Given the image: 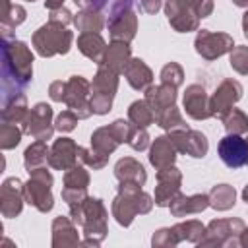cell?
I'll list each match as a JSON object with an SVG mask.
<instances>
[{
    "label": "cell",
    "mask_w": 248,
    "mask_h": 248,
    "mask_svg": "<svg viewBox=\"0 0 248 248\" xmlns=\"http://www.w3.org/2000/svg\"><path fill=\"white\" fill-rule=\"evenodd\" d=\"M33 79V52L17 39H2V103Z\"/></svg>",
    "instance_id": "6da1fadb"
},
{
    "label": "cell",
    "mask_w": 248,
    "mask_h": 248,
    "mask_svg": "<svg viewBox=\"0 0 248 248\" xmlns=\"http://www.w3.org/2000/svg\"><path fill=\"white\" fill-rule=\"evenodd\" d=\"M153 203H155V200L147 192H143L141 186L130 184V182H120L110 209H112V217L116 219L118 225L130 227L138 215L149 213L153 209Z\"/></svg>",
    "instance_id": "7a4b0ae2"
},
{
    "label": "cell",
    "mask_w": 248,
    "mask_h": 248,
    "mask_svg": "<svg viewBox=\"0 0 248 248\" xmlns=\"http://www.w3.org/2000/svg\"><path fill=\"white\" fill-rule=\"evenodd\" d=\"M213 0H165V14L170 27L178 33L200 29V19L211 16Z\"/></svg>",
    "instance_id": "3957f363"
},
{
    "label": "cell",
    "mask_w": 248,
    "mask_h": 248,
    "mask_svg": "<svg viewBox=\"0 0 248 248\" xmlns=\"http://www.w3.org/2000/svg\"><path fill=\"white\" fill-rule=\"evenodd\" d=\"M72 41H74V33L66 25H60V23H54V21H48V23L41 25L31 37L35 52L43 58H50V56H56V54H66L72 48Z\"/></svg>",
    "instance_id": "277c9868"
},
{
    "label": "cell",
    "mask_w": 248,
    "mask_h": 248,
    "mask_svg": "<svg viewBox=\"0 0 248 248\" xmlns=\"http://www.w3.org/2000/svg\"><path fill=\"white\" fill-rule=\"evenodd\" d=\"M107 221H108V211H107L103 200L87 196L81 205V231L85 236L81 240V244L99 246L108 232Z\"/></svg>",
    "instance_id": "5b68a950"
},
{
    "label": "cell",
    "mask_w": 248,
    "mask_h": 248,
    "mask_svg": "<svg viewBox=\"0 0 248 248\" xmlns=\"http://www.w3.org/2000/svg\"><path fill=\"white\" fill-rule=\"evenodd\" d=\"M134 0H112L108 10V33L112 41L132 43L138 33V16L132 8Z\"/></svg>",
    "instance_id": "8992f818"
},
{
    "label": "cell",
    "mask_w": 248,
    "mask_h": 248,
    "mask_svg": "<svg viewBox=\"0 0 248 248\" xmlns=\"http://www.w3.org/2000/svg\"><path fill=\"white\" fill-rule=\"evenodd\" d=\"M52 174L48 172L46 167L43 169H35L33 172H29V180L25 182V202L29 205H33L37 211L46 213L52 209L54 205V198H52Z\"/></svg>",
    "instance_id": "52a82bcc"
},
{
    "label": "cell",
    "mask_w": 248,
    "mask_h": 248,
    "mask_svg": "<svg viewBox=\"0 0 248 248\" xmlns=\"http://www.w3.org/2000/svg\"><path fill=\"white\" fill-rule=\"evenodd\" d=\"M118 89V74L99 66L91 81V108L93 114H107L112 108V101Z\"/></svg>",
    "instance_id": "ba28073f"
},
{
    "label": "cell",
    "mask_w": 248,
    "mask_h": 248,
    "mask_svg": "<svg viewBox=\"0 0 248 248\" xmlns=\"http://www.w3.org/2000/svg\"><path fill=\"white\" fill-rule=\"evenodd\" d=\"M246 229L242 219H213L205 227L203 238L198 246H240V232Z\"/></svg>",
    "instance_id": "9c48e42d"
},
{
    "label": "cell",
    "mask_w": 248,
    "mask_h": 248,
    "mask_svg": "<svg viewBox=\"0 0 248 248\" xmlns=\"http://www.w3.org/2000/svg\"><path fill=\"white\" fill-rule=\"evenodd\" d=\"M194 48L203 60H217L219 56H223L234 48V41L229 33L198 29L196 39H194Z\"/></svg>",
    "instance_id": "30bf717a"
},
{
    "label": "cell",
    "mask_w": 248,
    "mask_h": 248,
    "mask_svg": "<svg viewBox=\"0 0 248 248\" xmlns=\"http://www.w3.org/2000/svg\"><path fill=\"white\" fill-rule=\"evenodd\" d=\"M70 110H74L79 118H89L93 114L91 108V81L83 76H72L66 81V93L62 101Z\"/></svg>",
    "instance_id": "8fae6325"
},
{
    "label": "cell",
    "mask_w": 248,
    "mask_h": 248,
    "mask_svg": "<svg viewBox=\"0 0 248 248\" xmlns=\"http://www.w3.org/2000/svg\"><path fill=\"white\" fill-rule=\"evenodd\" d=\"M21 128H23V134L33 136L35 140H43V141L50 140L56 130L52 122V107L46 103H37L29 110Z\"/></svg>",
    "instance_id": "7c38bea8"
},
{
    "label": "cell",
    "mask_w": 248,
    "mask_h": 248,
    "mask_svg": "<svg viewBox=\"0 0 248 248\" xmlns=\"http://www.w3.org/2000/svg\"><path fill=\"white\" fill-rule=\"evenodd\" d=\"M242 93H244V89H242L240 81H236V79H232V78L223 79V81L215 87L213 95L209 97L211 116L221 118L229 108H232V107L242 99Z\"/></svg>",
    "instance_id": "4fadbf2b"
},
{
    "label": "cell",
    "mask_w": 248,
    "mask_h": 248,
    "mask_svg": "<svg viewBox=\"0 0 248 248\" xmlns=\"http://www.w3.org/2000/svg\"><path fill=\"white\" fill-rule=\"evenodd\" d=\"M169 138L172 140L176 151L182 155H190L194 159H202L207 155L209 141L205 134H202L200 130H192V128L174 130V132H169Z\"/></svg>",
    "instance_id": "5bb4252c"
},
{
    "label": "cell",
    "mask_w": 248,
    "mask_h": 248,
    "mask_svg": "<svg viewBox=\"0 0 248 248\" xmlns=\"http://www.w3.org/2000/svg\"><path fill=\"white\" fill-rule=\"evenodd\" d=\"M25 184L17 178V176H10L2 182L0 186V211L2 217L6 219H14L21 213L23 209V202H25V192H23Z\"/></svg>",
    "instance_id": "9a60e30c"
},
{
    "label": "cell",
    "mask_w": 248,
    "mask_h": 248,
    "mask_svg": "<svg viewBox=\"0 0 248 248\" xmlns=\"http://www.w3.org/2000/svg\"><path fill=\"white\" fill-rule=\"evenodd\" d=\"M182 186V172L170 165L157 170V186H155V205L157 207H169L172 198L180 192Z\"/></svg>",
    "instance_id": "2e32d148"
},
{
    "label": "cell",
    "mask_w": 248,
    "mask_h": 248,
    "mask_svg": "<svg viewBox=\"0 0 248 248\" xmlns=\"http://www.w3.org/2000/svg\"><path fill=\"white\" fill-rule=\"evenodd\" d=\"M217 153L229 169H240L248 163V140L238 134H227L219 141Z\"/></svg>",
    "instance_id": "e0dca14e"
},
{
    "label": "cell",
    "mask_w": 248,
    "mask_h": 248,
    "mask_svg": "<svg viewBox=\"0 0 248 248\" xmlns=\"http://www.w3.org/2000/svg\"><path fill=\"white\" fill-rule=\"evenodd\" d=\"M79 161V145L72 138H58L50 145L48 167L54 170H68Z\"/></svg>",
    "instance_id": "ac0fdd59"
},
{
    "label": "cell",
    "mask_w": 248,
    "mask_h": 248,
    "mask_svg": "<svg viewBox=\"0 0 248 248\" xmlns=\"http://www.w3.org/2000/svg\"><path fill=\"white\" fill-rule=\"evenodd\" d=\"M182 105H184L186 114L194 120L213 118L211 108H209V95H207L205 87L200 85V83H192V85L186 87L184 97H182Z\"/></svg>",
    "instance_id": "d6986e66"
},
{
    "label": "cell",
    "mask_w": 248,
    "mask_h": 248,
    "mask_svg": "<svg viewBox=\"0 0 248 248\" xmlns=\"http://www.w3.org/2000/svg\"><path fill=\"white\" fill-rule=\"evenodd\" d=\"M50 231H52V248H70L81 244L78 225L72 221V217L66 215L54 217Z\"/></svg>",
    "instance_id": "ffe728a7"
},
{
    "label": "cell",
    "mask_w": 248,
    "mask_h": 248,
    "mask_svg": "<svg viewBox=\"0 0 248 248\" xmlns=\"http://www.w3.org/2000/svg\"><path fill=\"white\" fill-rule=\"evenodd\" d=\"M207 207H209V194L186 196V194L178 192L172 198V202L169 203V209H170L172 217H188V215H194V213H202Z\"/></svg>",
    "instance_id": "44dd1931"
},
{
    "label": "cell",
    "mask_w": 248,
    "mask_h": 248,
    "mask_svg": "<svg viewBox=\"0 0 248 248\" xmlns=\"http://www.w3.org/2000/svg\"><path fill=\"white\" fill-rule=\"evenodd\" d=\"M27 17L23 6L14 4L10 0H0V33L2 39H14V31Z\"/></svg>",
    "instance_id": "7402d4cb"
},
{
    "label": "cell",
    "mask_w": 248,
    "mask_h": 248,
    "mask_svg": "<svg viewBox=\"0 0 248 248\" xmlns=\"http://www.w3.org/2000/svg\"><path fill=\"white\" fill-rule=\"evenodd\" d=\"M176 155H178V151H176V147L169 136H157L153 140V143L149 145V163L157 170L174 165Z\"/></svg>",
    "instance_id": "603a6c76"
},
{
    "label": "cell",
    "mask_w": 248,
    "mask_h": 248,
    "mask_svg": "<svg viewBox=\"0 0 248 248\" xmlns=\"http://www.w3.org/2000/svg\"><path fill=\"white\" fill-rule=\"evenodd\" d=\"M143 99L149 103V107L153 108L155 116L161 114L165 108L176 105V87L172 85H167V83H159V85H149L145 89V95Z\"/></svg>",
    "instance_id": "cb8c5ba5"
},
{
    "label": "cell",
    "mask_w": 248,
    "mask_h": 248,
    "mask_svg": "<svg viewBox=\"0 0 248 248\" xmlns=\"http://www.w3.org/2000/svg\"><path fill=\"white\" fill-rule=\"evenodd\" d=\"M114 176L118 182H130V184H138V186H143L147 180V172H145L143 165L134 157L118 159L114 165Z\"/></svg>",
    "instance_id": "d4e9b609"
},
{
    "label": "cell",
    "mask_w": 248,
    "mask_h": 248,
    "mask_svg": "<svg viewBox=\"0 0 248 248\" xmlns=\"http://www.w3.org/2000/svg\"><path fill=\"white\" fill-rule=\"evenodd\" d=\"M132 58V48H130V43L126 41H110V45L107 46V52H105V60L101 66L116 72L118 76L124 74V68L128 66Z\"/></svg>",
    "instance_id": "484cf974"
},
{
    "label": "cell",
    "mask_w": 248,
    "mask_h": 248,
    "mask_svg": "<svg viewBox=\"0 0 248 248\" xmlns=\"http://www.w3.org/2000/svg\"><path fill=\"white\" fill-rule=\"evenodd\" d=\"M124 78L136 91H145L153 83V72L141 58H130L128 66L124 68Z\"/></svg>",
    "instance_id": "4316f807"
},
{
    "label": "cell",
    "mask_w": 248,
    "mask_h": 248,
    "mask_svg": "<svg viewBox=\"0 0 248 248\" xmlns=\"http://www.w3.org/2000/svg\"><path fill=\"white\" fill-rule=\"evenodd\" d=\"M78 48L85 58H89L97 66H101L105 60L107 43L101 37V33H79L78 35Z\"/></svg>",
    "instance_id": "83f0119b"
},
{
    "label": "cell",
    "mask_w": 248,
    "mask_h": 248,
    "mask_svg": "<svg viewBox=\"0 0 248 248\" xmlns=\"http://www.w3.org/2000/svg\"><path fill=\"white\" fill-rule=\"evenodd\" d=\"M29 114V107H27V97L21 93H16L14 97H10L8 101L2 103V122H10V124H19L23 126L25 118Z\"/></svg>",
    "instance_id": "f1b7e54d"
},
{
    "label": "cell",
    "mask_w": 248,
    "mask_h": 248,
    "mask_svg": "<svg viewBox=\"0 0 248 248\" xmlns=\"http://www.w3.org/2000/svg\"><path fill=\"white\" fill-rule=\"evenodd\" d=\"M74 25L79 33H101L103 27L107 25L105 16L101 10L95 8H81L74 16Z\"/></svg>",
    "instance_id": "f546056e"
},
{
    "label": "cell",
    "mask_w": 248,
    "mask_h": 248,
    "mask_svg": "<svg viewBox=\"0 0 248 248\" xmlns=\"http://www.w3.org/2000/svg\"><path fill=\"white\" fill-rule=\"evenodd\" d=\"M48 153L50 147L46 145V141L43 140H35L23 153V165L27 172H33L35 169H43L48 167Z\"/></svg>",
    "instance_id": "4dcf8cb0"
},
{
    "label": "cell",
    "mask_w": 248,
    "mask_h": 248,
    "mask_svg": "<svg viewBox=\"0 0 248 248\" xmlns=\"http://www.w3.org/2000/svg\"><path fill=\"white\" fill-rule=\"evenodd\" d=\"M236 203V190L231 184H217L209 192V207L217 211H227Z\"/></svg>",
    "instance_id": "1f68e13d"
},
{
    "label": "cell",
    "mask_w": 248,
    "mask_h": 248,
    "mask_svg": "<svg viewBox=\"0 0 248 248\" xmlns=\"http://www.w3.org/2000/svg\"><path fill=\"white\" fill-rule=\"evenodd\" d=\"M172 229L180 242L186 240V242L198 244L205 234V225H202V221H198V219H188V221L176 223V225H172Z\"/></svg>",
    "instance_id": "d6a6232c"
},
{
    "label": "cell",
    "mask_w": 248,
    "mask_h": 248,
    "mask_svg": "<svg viewBox=\"0 0 248 248\" xmlns=\"http://www.w3.org/2000/svg\"><path fill=\"white\" fill-rule=\"evenodd\" d=\"M155 124L161 126V128L167 130V132H174V130H186V128H190V126L186 124V120H184V116H182V112L178 110L176 105H172V107L165 108L161 114H157V116H155Z\"/></svg>",
    "instance_id": "836d02e7"
},
{
    "label": "cell",
    "mask_w": 248,
    "mask_h": 248,
    "mask_svg": "<svg viewBox=\"0 0 248 248\" xmlns=\"http://www.w3.org/2000/svg\"><path fill=\"white\" fill-rule=\"evenodd\" d=\"M128 120H132L136 126L147 128V126H151L155 122V112H153V108L149 107V103L145 99L134 101L128 107Z\"/></svg>",
    "instance_id": "e575fe53"
},
{
    "label": "cell",
    "mask_w": 248,
    "mask_h": 248,
    "mask_svg": "<svg viewBox=\"0 0 248 248\" xmlns=\"http://www.w3.org/2000/svg\"><path fill=\"white\" fill-rule=\"evenodd\" d=\"M221 122L227 130V134H246L248 132V114L242 112L240 108H229L223 116H221Z\"/></svg>",
    "instance_id": "d590c367"
},
{
    "label": "cell",
    "mask_w": 248,
    "mask_h": 248,
    "mask_svg": "<svg viewBox=\"0 0 248 248\" xmlns=\"http://www.w3.org/2000/svg\"><path fill=\"white\" fill-rule=\"evenodd\" d=\"M89 186V172L85 170L83 165H74L72 169L64 170V188L72 190H87Z\"/></svg>",
    "instance_id": "8d00e7d4"
},
{
    "label": "cell",
    "mask_w": 248,
    "mask_h": 248,
    "mask_svg": "<svg viewBox=\"0 0 248 248\" xmlns=\"http://www.w3.org/2000/svg\"><path fill=\"white\" fill-rule=\"evenodd\" d=\"M23 136V128H19V124H10V122H2L0 124V147L2 149H14Z\"/></svg>",
    "instance_id": "74e56055"
},
{
    "label": "cell",
    "mask_w": 248,
    "mask_h": 248,
    "mask_svg": "<svg viewBox=\"0 0 248 248\" xmlns=\"http://www.w3.org/2000/svg\"><path fill=\"white\" fill-rule=\"evenodd\" d=\"M161 83H167V85H172V87H180L182 81H184V70L180 64L176 62H169L161 68Z\"/></svg>",
    "instance_id": "f35d334b"
},
{
    "label": "cell",
    "mask_w": 248,
    "mask_h": 248,
    "mask_svg": "<svg viewBox=\"0 0 248 248\" xmlns=\"http://www.w3.org/2000/svg\"><path fill=\"white\" fill-rule=\"evenodd\" d=\"M229 64L236 74L248 76V46H244V45L234 46L229 52Z\"/></svg>",
    "instance_id": "ab89813d"
},
{
    "label": "cell",
    "mask_w": 248,
    "mask_h": 248,
    "mask_svg": "<svg viewBox=\"0 0 248 248\" xmlns=\"http://www.w3.org/2000/svg\"><path fill=\"white\" fill-rule=\"evenodd\" d=\"M178 236L174 232L172 227H165V229H159L153 232L151 236V246L153 248H174L178 244Z\"/></svg>",
    "instance_id": "60d3db41"
},
{
    "label": "cell",
    "mask_w": 248,
    "mask_h": 248,
    "mask_svg": "<svg viewBox=\"0 0 248 248\" xmlns=\"http://www.w3.org/2000/svg\"><path fill=\"white\" fill-rule=\"evenodd\" d=\"M78 120H79V116L74 112V110H62L58 116H56V120H54V128L58 130V132H62V134H66V132H72L76 126H78Z\"/></svg>",
    "instance_id": "b9f144b4"
},
{
    "label": "cell",
    "mask_w": 248,
    "mask_h": 248,
    "mask_svg": "<svg viewBox=\"0 0 248 248\" xmlns=\"http://www.w3.org/2000/svg\"><path fill=\"white\" fill-rule=\"evenodd\" d=\"M128 145H130L132 149H136V151H145V149L151 145V143H149V134H147V130L141 128V126H136L134 132H132V138H130Z\"/></svg>",
    "instance_id": "7bdbcfd3"
},
{
    "label": "cell",
    "mask_w": 248,
    "mask_h": 248,
    "mask_svg": "<svg viewBox=\"0 0 248 248\" xmlns=\"http://www.w3.org/2000/svg\"><path fill=\"white\" fill-rule=\"evenodd\" d=\"M87 198V190H72V188H62V200L66 202L68 209L79 207Z\"/></svg>",
    "instance_id": "ee69618b"
},
{
    "label": "cell",
    "mask_w": 248,
    "mask_h": 248,
    "mask_svg": "<svg viewBox=\"0 0 248 248\" xmlns=\"http://www.w3.org/2000/svg\"><path fill=\"white\" fill-rule=\"evenodd\" d=\"M48 21H54V23H60V25H66V27H68L70 23H74V14H72L66 6H62V8L50 12Z\"/></svg>",
    "instance_id": "f6af8a7d"
},
{
    "label": "cell",
    "mask_w": 248,
    "mask_h": 248,
    "mask_svg": "<svg viewBox=\"0 0 248 248\" xmlns=\"http://www.w3.org/2000/svg\"><path fill=\"white\" fill-rule=\"evenodd\" d=\"M64 93H66V81L62 79H56L48 85V97L56 103H62L64 101Z\"/></svg>",
    "instance_id": "bcb514c9"
},
{
    "label": "cell",
    "mask_w": 248,
    "mask_h": 248,
    "mask_svg": "<svg viewBox=\"0 0 248 248\" xmlns=\"http://www.w3.org/2000/svg\"><path fill=\"white\" fill-rule=\"evenodd\" d=\"M161 2L163 0H138L140 10L143 14H149V16H153V14H157L161 10Z\"/></svg>",
    "instance_id": "7dc6e473"
},
{
    "label": "cell",
    "mask_w": 248,
    "mask_h": 248,
    "mask_svg": "<svg viewBox=\"0 0 248 248\" xmlns=\"http://www.w3.org/2000/svg\"><path fill=\"white\" fill-rule=\"evenodd\" d=\"M64 2H66V0H45V8H46L48 12H52V10L62 8V6H64Z\"/></svg>",
    "instance_id": "c3c4849f"
},
{
    "label": "cell",
    "mask_w": 248,
    "mask_h": 248,
    "mask_svg": "<svg viewBox=\"0 0 248 248\" xmlns=\"http://www.w3.org/2000/svg\"><path fill=\"white\" fill-rule=\"evenodd\" d=\"M240 246L242 248H248V229H244L240 232Z\"/></svg>",
    "instance_id": "681fc988"
},
{
    "label": "cell",
    "mask_w": 248,
    "mask_h": 248,
    "mask_svg": "<svg viewBox=\"0 0 248 248\" xmlns=\"http://www.w3.org/2000/svg\"><path fill=\"white\" fill-rule=\"evenodd\" d=\"M242 31H244V35L248 37V10H246L244 16H242Z\"/></svg>",
    "instance_id": "f907efd6"
},
{
    "label": "cell",
    "mask_w": 248,
    "mask_h": 248,
    "mask_svg": "<svg viewBox=\"0 0 248 248\" xmlns=\"http://www.w3.org/2000/svg\"><path fill=\"white\" fill-rule=\"evenodd\" d=\"M232 4L238 8H248V0H232Z\"/></svg>",
    "instance_id": "816d5d0a"
},
{
    "label": "cell",
    "mask_w": 248,
    "mask_h": 248,
    "mask_svg": "<svg viewBox=\"0 0 248 248\" xmlns=\"http://www.w3.org/2000/svg\"><path fill=\"white\" fill-rule=\"evenodd\" d=\"M242 200L248 203V184H246V186H244V190H242Z\"/></svg>",
    "instance_id": "f5cc1de1"
},
{
    "label": "cell",
    "mask_w": 248,
    "mask_h": 248,
    "mask_svg": "<svg viewBox=\"0 0 248 248\" xmlns=\"http://www.w3.org/2000/svg\"><path fill=\"white\" fill-rule=\"evenodd\" d=\"M27 2H35V0H27Z\"/></svg>",
    "instance_id": "db71d44e"
},
{
    "label": "cell",
    "mask_w": 248,
    "mask_h": 248,
    "mask_svg": "<svg viewBox=\"0 0 248 248\" xmlns=\"http://www.w3.org/2000/svg\"><path fill=\"white\" fill-rule=\"evenodd\" d=\"M246 165H248V163H246Z\"/></svg>",
    "instance_id": "11a10c76"
}]
</instances>
